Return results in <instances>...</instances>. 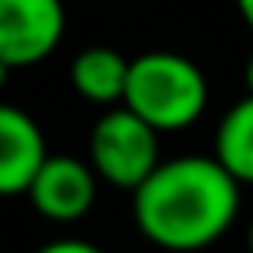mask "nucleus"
<instances>
[{
  "mask_svg": "<svg viewBox=\"0 0 253 253\" xmlns=\"http://www.w3.org/2000/svg\"><path fill=\"white\" fill-rule=\"evenodd\" d=\"M239 215V180L215 156H173L132 194L139 232L167 253L218 243Z\"/></svg>",
  "mask_w": 253,
  "mask_h": 253,
  "instance_id": "nucleus-1",
  "label": "nucleus"
},
{
  "mask_svg": "<svg viewBox=\"0 0 253 253\" xmlns=\"http://www.w3.org/2000/svg\"><path fill=\"white\" fill-rule=\"evenodd\" d=\"M122 108H128L160 135L180 132L205 115L208 80L194 59L170 49H149L132 59Z\"/></svg>",
  "mask_w": 253,
  "mask_h": 253,
  "instance_id": "nucleus-2",
  "label": "nucleus"
},
{
  "mask_svg": "<svg viewBox=\"0 0 253 253\" xmlns=\"http://www.w3.org/2000/svg\"><path fill=\"white\" fill-rule=\"evenodd\" d=\"M87 156L101 180L135 194L163 163L160 132L149 128L142 118H135L128 108H111L94 122Z\"/></svg>",
  "mask_w": 253,
  "mask_h": 253,
  "instance_id": "nucleus-3",
  "label": "nucleus"
},
{
  "mask_svg": "<svg viewBox=\"0 0 253 253\" xmlns=\"http://www.w3.org/2000/svg\"><path fill=\"white\" fill-rule=\"evenodd\" d=\"M66 35L63 0H0V63L11 70L45 63Z\"/></svg>",
  "mask_w": 253,
  "mask_h": 253,
  "instance_id": "nucleus-4",
  "label": "nucleus"
},
{
  "mask_svg": "<svg viewBox=\"0 0 253 253\" xmlns=\"http://www.w3.org/2000/svg\"><path fill=\"white\" fill-rule=\"evenodd\" d=\"M97 173L90 167V160L70 156V153H52L39 177L28 187V201L32 208L49 218V222H77L94 208L97 198Z\"/></svg>",
  "mask_w": 253,
  "mask_h": 253,
  "instance_id": "nucleus-5",
  "label": "nucleus"
},
{
  "mask_svg": "<svg viewBox=\"0 0 253 253\" xmlns=\"http://www.w3.org/2000/svg\"><path fill=\"white\" fill-rule=\"evenodd\" d=\"M49 156L39 122L18 104L0 101V198L28 194Z\"/></svg>",
  "mask_w": 253,
  "mask_h": 253,
  "instance_id": "nucleus-6",
  "label": "nucleus"
},
{
  "mask_svg": "<svg viewBox=\"0 0 253 253\" xmlns=\"http://www.w3.org/2000/svg\"><path fill=\"white\" fill-rule=\"evenodd\" d=\"M128 70H132V59H125L118 49L87 45L70 63V84L84 101L104 104L111 111V108H122V101H125Z\"/></svg>",
  "mask_w": 253,
  "mask_h": 253,
  "instance_id": "nucleus-7",
  "label": "nucleus"
},
{
  "mask_svg": "<svg viewBox=\"0 0 253 253\" xmlns=\"http://www.w3.org/2000/svg\"><path fill=\"white\" fill-rule=\"evenodd\" d=\"M239 184H253V97H239L215 128L211 153Z\"/></svg>",
  "mask_w": 253,
  "mask_h": 253,
  "instance_id": "nucleus-8",
  "label": "nucleus"
},
{
  "mask_svg": "<svg viewBox=\"0 0 253 253\" xmlns=\"http://www.w3.org/2000/svg\"><path fill=\"white\" fill-rule=\"evenodd\" d=\"M35 253H104L97 243H90V239H73V236H66V239H49V243H42Z\"/></svg>",
  "mask_w": 253,
  "mask_h": 253,
  "instance_id": "nucleus-9",
  "label": "nucleus"
},
{
  "mask_svg": "<svg viewBox=\"0 0 253 253\" xmlns=\"http://www.w3.org/2000/svg\"><path fill=\"white\" fill-rule=\"evenodd\" d=\"M236 11H239V18L246 21V28L253 32V0H236Z\"/></svg>",
  "mask_w": 253,
  "mask_h": 253,
  "instance_id": "nucleus-10",
  "label": "nucleus"
},
{
  "mask_svg": "<svg viewBox=\"0 0 253 253\" xmlns=\"http://www.w3.org/2000/svg\"><path fill=\"white\" fill-rule=\"evenodd\" d=\"M243 84H246V94L253 97V56H250L246 66H243Z\"/></svg>",
  "mask_w": 253,
  "mask_h": 253,
  "instance_id": "nucleus-11",
  "label": "nucleus"
},
{
  "mask_svg": "<svg viewBox=\"0 0 253 253\" xmlns=\"http://www.w3.org/2000/svg\"><path fill=\"white\" fill-rule=\"evenodd\" d=\"M11 73H14V70H11V66H7V63H0V87H4V84H7V80H11Z\"/></svg>",
  "mask_w": 253,
  "mask_h": 253,
  "instance_id": "nucleus-12",
  "label": "nucleus"
},
{
  "mask_svg": "<svg viewBox=\"0 0 253 253\" xmlns=\"http://www.w3.org/2000/svg\"><path fill=\"white\" fill-rule=\"evenodd\" d=\"M246 250L253 253V218H250V225H246Z\"/></svg>",
  "mask_w": 253,
  "mask_h": 253,
  "instance_id": "nucleus-13",
  "label": "nucleus"
}]
</instances>
